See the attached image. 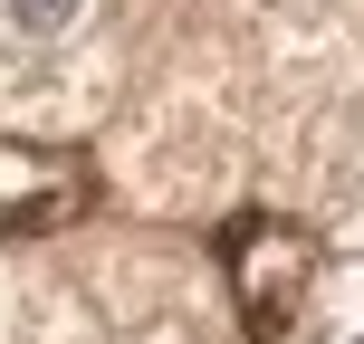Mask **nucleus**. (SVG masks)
I'll use <instances>...</instances> for the list:
<instances>
[{
	"mask_svg": "<svg viewBox=\"0 0 364 344\" xmlns=\"http://www.w3.org/2000/svg\"><path fill=\"white\" fill-rule=\"evenodd\" d=\"M336 344H364V326H355V335H336Z\"/></svg>",
	"mask_w": 364,
	"mask_h": 344,
	"instance_id": "nucleus-2",
	"label": "nucleus"
},
{
	"mask_svg": "<svg viewBox=\"0 0 364 344\" xmlns=\"http://www.w3.org/2000/svg\"><path fill=\"white\" fill-rule=\"evenodd\" d=\"M77 19H87V0H0V29H10V38H29V48L68 38Z\"/></svg>",
	"mask_w": 364,
	"mask_h": 344,
	"instance_id": "nucleus-1",
	"label": "nucleus"
}]
</instances>
